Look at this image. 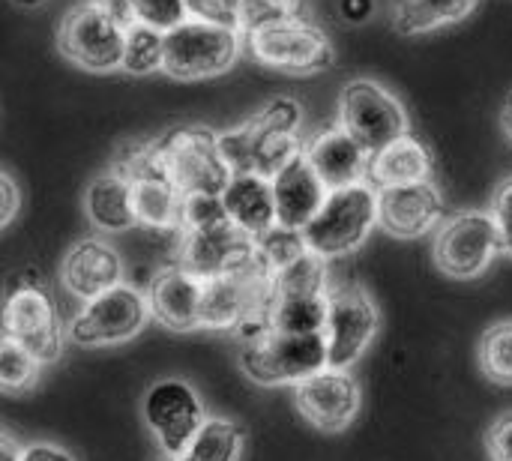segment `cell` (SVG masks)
<instances>
[{
	"mask_svg": "<svg viewBox=\"0 0 512 461\" xmlns=\"http://www.w3.org/2000/svg\"><path fill=\"white\" fill-rule=\"evenodd\" d=\"M480 369L492 384L512 387V321L489 327L480 339Z\"/></svg>",
	"mask_w": 512,
	"mask_h": 461,
	"instance_id": "f1b7e54d",
	"label": "cell"
},
{
	"mask_svg": "<svg viewBox=\"0 0 512 461\" xmlns=\"http://www.w3.org/2000/svg\"><path fill=\"white\" fill-rule=\"evenodd\" d=\"M435 264L450 279H477L501 252L489 210H459L435 228Z\"/></svg>",
	"mask_w": 512,
	"mask_h": 461,
	"instance_id": "8fae6325",
	"label": "cell"
},
{
	"mask_svg": "<svg viewBox=\"0 0 512 461\" xmlns=\"http://www.w3.org/2000/svg\"><path fill=\"white\" fill-rule=\"evenodd\" d=\"M255 249H258V258L261 264L270 270V276L282 267H288L294 258H300L306 252V243H303V234L300 231H288L282 225H273L267 234L255 237Z\"/></svg>",
	"mask_w": 512,
	"mask_h": 461,
	"instance_id": "4dcf8cb0",
	"label": "cell"
},
{
	"mask_svg": "<svg viewBox=\"0 0 512 461\" xmlns=\"http://www.w3.org/2000/svg\"><path fill=\"white\" fill-rule=\"evenodd\" d=\"M162 54H165L162 30H156L144 21H132L123 27L120 69H126L129 75H150V72L162 69Z\"/></svg>",
	"mask_w": 512,
	"mask_h": 461,
	"instance_id": "4316f807",
	"label": "cell"
},
{
	"mask_svg": "<svg viewBox=\"0 0 512 461\" xmlns=\"http://www.w3.org/2000/svg\"><path fill=\"white\" fill-rule=\"evenodd\" d=\"M375 228H378V198H375V186L363 180L342 189H330L321 210L300 234L309 252L330 261L357 252Z\"/></svg>",
	"mask_w": 512,
	"mask_h": 461,
	"instance_id": "3957f363",
	"label": "cell"
},
{
	"mask_svg": "<svg viewBox=\"0 0 512 461\" xmlns=\"http://www.w3.org/2000/svg\"><path fill=\"white\" fill-rule=\"evenodd\" d=\"M177 267L192 273L195 279H216L225 273H237L258 261L255 237L243 234L225 213L198 225H186L177 231Z\"/></svg>",
	"mask_w": 512,
	"mask_h": 461,
	"instance_id": "ba28073f",
	"label": "cell"
},
{
	"mask_svg": "<svg viewBox=\"0 0 512 461\" xmlns=\"http://www.w3.org/2000/svg\"><path fill=\"white\" fill-rule=\"evenodd\" d=\"M327 288V261L309 249L270 276V294H327Z\"/></svg>",
	"mask_w": 512,
	"mask_h": 461,
	"instance_id": "83f0119b",
	"label": "cell"
},
{
	"mask_svg": "<svg viewBox=\"0 0 512 461\" xmlns=\"http://www.w3.org/2000/svg\"><path fill=\"white\" fill-rule=\"evenodd\" d=\"M21 461H75L66 450L54 447V444H30L24 447Z\"/></svg>",
	"mask_w": 512,
	"mask_h": 461,
	"instance_id": "f35d334b",
	"label": "cell"
},
{
	"mask_svg": "<svg viewBox=\"0 0 512 461\" xmlns=\"http://www.w3.org/2000/svg\"><path fill=\"white\" fill-rule=\"evenodd\" d=\"M270 189H273V204H276V225L288 231H303L312 222V216L321 210L330 192L315 174V168L309 165L303 150L273 171Z\"/></svg>",
	"mask_w": 512,
	"mask_h": 461,
	"instance_id": "2e32d148",
	"label": "cell"
},
{
	"mask_svg": "<svg viewBox=\"0 0 512 461\" xmlns=\"http://www.w3.org/2000/svg\"><path fill=\"white\" fill-rule=\"evenodd\" d=\"M219 201H222L225 216L249 237H261L276 225L270 177H261L255 171H237L225 183Z\"/></svg>",
	"mask_w": 512,
	"mask_h": 461,
	"instance_id": "ffe728a7",
	"label": "cell"
},
{
	"mask_svg": "<svg viewBox=\"0 0 512 461\" xmlns=\"http://www.w3.org/2000/svg\"><path fill=\"white\" fill-rule=\"evenodd\" d=\"M132 12L135 21H144L162 33L177 27L183 18H189L186 0H132Z\"/></svg>",
	"mask_w": 512,
	"mask_h": 461,
	"instance_id": "1f68e13d",
	"label": "cell"
},
{
	"mask_svg": "<svg viewBox=\"0 0 512 461\" xmlns=\"http://www.w3.org/2000/svg\"><path fill=\"white\" fill-rule=\"evenodd\" d=\"M18 204H21L18 183L6 171H0V228H6L18 216Z\"/></svg>",
	"mask_w": 512,
	"mask_h": 461,
	"instance_id": "8d00e7d4",
	"label": "cell"
},
{
	"mask_svg": "<svg viewBox=\"0 0 512 461\" xmlns=\"http://www.w3.org/2000/svg\"><path fill=\"white\" fill-rule=\"evenodd\" d=\"M132 180V201H135V219L138 225L150 231H180L183 219V195L180 189L159 171L138 168L126 174Z\"/></svg>",
	"mask_w": 512,
	"mask_h": 461,
	"instance_id": "7402d4cb",
	"label": "cell"
},
{
	"mask_svg": "<svg viewBox=\"0 0 512 461\" xmlns=\"http://www.w3.org/2000/svg\"><path fill=\"white\" fill-rule=\"evenodd\" d=\"M0 333L30 351L42 366L57 363L66 345L60 312L36 270L15 273L0 306Z\"/></svg>",
	"mask_w": 512,
	"mask_h": 461,
	"instance_id": "7a4b0ae2",
	"label": "cell"
},
{
	"mask_svg": "<svg viewBox=\"0 0 512 461\" xmlns=\"http://www.w3.org/2000/svg\"><path fill=\"white\" fill-rule=\"evenodd\" d=\"M243 45L258 63L282 72H321L333 63L327 33L297 12L249 24L243 30Z\"/></svg>",
	"mask_w": 512,
	"mask_h": 461,
	"instance_id": "277c9868",
	"label": "cell"
},
{
	"mask_svg": "<svg viewBox=\"0 0 512 461\" xmlns=\"http://www.w3.org/2000/svg\"><path fill=\"white\" fill-rule=\"evenodd\" d=\"M339 12L351 24H363L375 12V0H339Z\"/></svg>",
	"mask_w": 512,
	"mask_h": 461,
	"instance_id": "74e56055",
	"label": "cell"
},
{
	"mask_svg": "<svg viewBox=\"0 0 512 461\" xmlns=\"http://www.w3.org/2000/svg\"><path fill=\"white\" fill-rule=\"evenodd\" d=\"M246 444V432L234 420L207 417L201 432L177 453L165 461H240Z\"/></svg>",
	"mask_w": 512,
	"mask_h": 461,
	"instance_id": "d4e9b609",
	"label": "cell"
},
{
	"mask_svg": "<svg viewBox=\"0 0 512 461\" xmlns=\"http://www.w3.org/2000/svg\"><path fill=\"white\" fill-rule=\"evenodd\" d=\"M207 414L192 384L165 378L144 396V423L165 456H177L204 426Z\"/></svg>",
	"mask_w": 512,
	"mask_h": 461,
	"instance_id": "4fadbf2b",
	"label": "cell"
},
{
	"mask_svg": "<svg viewBox=\"0 0 512 461\" xmlns=\"http://www.w3.org/2000/svg\"><path fill=\"white\" fill-rule=\"evenodd\" d=\"M84 210L96 231L120 234L138 225L135 201H132V180L123 171H108L96 177L84 192Z\"/></svg>",
	"mask_w": 512,
	"mask_h": 461,
	"instance_id": "603a6c76",
	"label": "cell"
},
{
	"mask_svg": "<svg viewBox=\"0 0 512 461\" xmlns=\"http://www.w3.org/2000/svg\"><path fill=\"white\" fill-rule=\"evenodd\" d=\"M378 198V228L399 240L423 237L435 231L444 219V198L441 189L426 183H408V186H381L375 189Z\"/></svg>",
	"mask_w": 512,
	"mask_h": 461,
	"instance_id": "9a60e30c",
	"label": "cell"
},
{
	"mask_svg": "<svg viewBox=\"0 0 512 461\" xmlns=\"http://www.w3.org/2000/svg\"><path fill=\"white\" fill-rule=\"evenodd\" d=\"M303 153L327 189H342L369 180L372 153L342 126L318 132L309 144H303Z\"/></svg>",
	"mask_w": 512,
	"mask_h": 461,
	"instance_id": "ac0fdd59",
	"label": "cell"
},
{
	"mask_svg": "<svg viewBox=\"0 0 512 461\" xmlns=\"http://www.w3.org/2000/svg\"><path fill=\"white\" fill-rule=\"evenodd\" d=\"M12 3H18V6H27V9H36V6H42L45 0H12Z\"/></svg>",
	"mask_w": 512,
	"mask_h": 461,
	"instance_id": "b9f144b4",
	"label": "cell"
},
{
	"mask_svg": "<svg viewBox=\"0 0 512 461\" xmlns=\"http://www.w3.org/2000/svg\"><path fill=\"white\" fill-rule=\"evenodd\" d=\"M60 279H63V288L75 300L84 303L123 282V258L117 255L111 243L87 237L66 252Z\"/></svg>",
	"mask_w": 512,
	"mask_h": 461,
	"instance_id": "d6986e66",
	"label": "cell"
},
{
	"mask_svg": "<svg viewBox=\"0 0 512 461\" xmlns=\"http://www.w3.org/2000/svg\"><path fill=\"white\" fill-rule=\"evenodd\" d=\"M327 294H270L267 327L276 333H324Z\"/></svg>",
	"mask_w": 512,
	"mask_h": 461,
	"instance_id": "cb8c5ba5",
	"label": "cell"
},
{
	"mask_svg": "<svg viewBox=\"0 0 512 461\" xmlns=\"http://www.w3.org/2000/svg\"><path fill=\"white\" fill-rule=\"evenodd\" d=\"M138 168H150L165 174L180 195H222L231 180V168L219 153V141L207 129H177L156 144L138 147L129 159L117 165V171L132 174Z\"/></svg>",
	"mask_w": 512,
	"mask_h": 461,
	"instance_id": "6da1fadb",
	"label": "cell"
},
{
	"mask_svg": "<svg viewBox=\"0 0 512 461\" xmlns=\"http://www.w3.org/2000/svg\"><path fill=\"white\" fill-rule=\"evenodd\" d=\"M339 126L369 153L408 135V111L384 84L372 78L348 81L339 93Z\"/></svg>",
	"mask_w": 512,
	"mask_h": 461,
	"instance_id": "30bf717a",
	"label": "cell"
},
{
	"mask_svg": "<svg viewBox=\"0 0 512 461\" xmlns=\"http://www.w3.org/2000/svg\"><path fill=\"white\" fill-rule=\"evenodd\" d=\"M477 0H399L396 27L402 33H429L471 15Z\"/></svg>",
	"mask_w": 512,
	"mask_h": 461,
	"instance_id": "484cf974",
	"label": "cell"
},
{
	"mask_svg": "<svg viewBox=\"0 0 512 461\" xmlns=\"http://www.w3.org/2000/svg\"><path fill=\"white\" fill-rule=\"evenodd\" d=\"M381 315L366 288L354 282L327 288V318H324V342H327V366L351 369L378 336Z\"/></svg>",
	"mask_w": 512,
	"mask_h": 461,
	"instance_id": "9c48e42d",
	"label": "cell"
},
{
	"mask_svg": "<svg viewBox=\"0 0 512 461\" xmlns=\"http://www.w3.org/2000/svg\"><path fill=\"white\" fill-rule=\"evenodd\" d=\"M435 174V159L429 147L414 138L411 132L396 138L393 144L381 147L369 159V183L375 189L381 186H408V183H426Z\"/></svg>",
	"mask_w": 512,
	"mask_h": 461,
	"instance_id": "44dd1931",
	"label": "cell"
},
{
	"mask_svg": "<svg viewBox=\"0 0 512 461\" xmlns=\"http://www.w3.org/2000/svg\"><path fill=\"white\" fill-rule=\"evenodd\" d=\"M150 321L147 297L135 285H114L93 300H84L81 309L66 324V336L81 348H108L135 339Z\"/></svg>",
	"mask_w": 512,
	"mask_h": 461,
	"instance_id": "52a82bcc",
	"label": "cell"
},
{
	"mask_svg": "<svg viewBox=\"0 0 512 461\" xmlns=\"http://www.w3.org/2000/svg\"><path fill=\"white\" fill-rule=\"evenodd\" d=\"M57 45L63 57H69L72 63L93 72H111L120 69L123 24L90 0L66 12L57 30Z\"/></svg>",
	"mask_w": 512,
	"mask_h": 461,
	"instance_id": "7c38bea8",
	"label": "cell"
},
{
	"mask_svg": "<svg viewBox=\"0 0 512 461\" xmlns=\"http://www.w3.org/2000/svg\"><path fill=\"white\" fill-rule=\"evenodd\" d=\"M297 411L321 432H342L360 411V384L348 369H321L294 384Z\"/></svg>",
	"mask_w": 512,
	"mask_h": 461,
	"instance_id": "5bb4252c",
	"label": "cell"
},
{
	"mask_svg": "<svg viewBox=\"0 0 512 461\" xmlns=\"http://www.w3.org/2000/svg\"><path fill=\"white\" fill-rule=\"evenodd\" d=\"M240 369L264 387H294L309 375L327 369L324 333L294 336L267 330L240 348Z\"/></svg>",
	"mask_w": 512,
	"mask_h": 461,
	"instance_id": "8992f818",
	"label": "cell"
},
{
	"mask_svg": "<svg viewBox=\"0 0 512 461\" xmlns=\"http://www.w3.org/2000/svg\"><path fill=\"white\" fill-rule=\"evenodd\" d=\"M21 453H24V447L15 438H9L6 432H0V461H21Z\"/></svg>",
	"mask_w": 512,
	"mask_h": 461,
	"instance_id": "60d3db41",
	"label": "cell"
},
{
	"mask_svg": "<svg viewBox=\"0 0 512 461\" xmlns=\"http://www.w3.org/2000/svg\"><path fill=\"white\" fill-rule=\"evenodd\" d=\"M504 126H507V132H510V138H512V99H510V105H507V114H504Z\"/></svg>",
	"mask_w": 512,
	"mask_h": 461,
	"instance_id": "7bdbcfd3",
	"label": "cell"
},
{
	"mask_svg": "<svg viewBox=\"0 0 512 461\" xmlns=\"http://www.w3.org/2000/svg\"><path fill=\"white\" fill-rule=\"evenodd\" d=\"M240 51H243L240 27L189 15L177 27L165 30L162 69L177 81H201L231 69Z\"/></svg>",
	"mask_w": 512,
	"mask_h": 461,
	"instance_id": "5b68a950",
	"label": "cell"
},
{
	"mask_svg": "<svg viewBox=\"0 0 512 461\" xmlns=\"http://www.w3.org/2000/svg\"><path fill=\"white\" fill-rule=\"evenodd\" d=\"M96 6H102L111 18H117L123 27L135 21V12H132V0H93Z\"/></svg>",
	"mask_w": 512,
	"mask_h": 461,
	"instance_id": "ab89813d",
	"label": "cell"
},
{
	"mask_svg": "<svg viewBox=\"0 0 512 461\" xmlns=\"http://www.w3.org/2000/svg\"><path fill=\"white\" fill-rule=\"evenodd\" d=\"M489 453L492 461H512V414L501 417L489 432Z\"/></svg>",
	"mask_w": 512,
	"mask_h": 461,
	"instance_id": "d590c367",
	"label": "cell"
},
{
	"mask_svg": "<svg viewBox=\"0 0 512 461\" xmlns=\"http://www.w3.org/2000/svg\"><path fill=\"white\" fill-rule=\"evenodd\" d=\"M186 9L192 18H204V21H216V24H228V27H240V12L231 0H186Z\"/></svg>",
	"mask_w": 512,
	"mask_h": 461,
	"instance_id": "836d02e7",
	"label": "cell"
},
{
	"mask_svg": "<svg viewBox=\"0 0 512 461\" xmlns=\"http://www.w3.org/2000/svg\"><path fill=\"white\" fill-rule=\"evenodd\" d=\"M489 213H492L495 228H498L501 252L512 258V177H507V180L495 189V198H492Z\"/></svg>",
	"mask_w": 512,
	"mask_h": 461,
	"instance_id": "d6a6232c",
	"label": "cell"
},
{
	"mask_svg": "<svg viewBox=\"0 0 512 461\" xmlns=\"http://www.w3.org/2000/svg\"><path fill=\"white\" fill-rule=\"evenodd\" d=\"M297 3L300 0H252L246 15H243V30L261 18H270V15H288V12H297Z\"/></svg>",
	"mask_w": 512,
	"mask_h": 461,
	"instance_id": "e575fe53",
	"label": "cell"
},
{
	"mask_svg": "<svg viewBox=\"0 0 512 461\" xmlns=\"http://www.w3.org/2000/svg\"><path fill=\"white\" fill-rule=\"evenodd\" d=\"M201 294H204V282L177 264L159 270L144 291L150 318H156L162 327L174 333L201 330Z\"/></svg>",
	"mask_w": 512,
	"mask_h": 461,
	"instance_id": "e0dca14e",
	"label": "cell"
},
{
	"mask_svg": "<svg viewBox=\"0 0 512 461\" xmlns=\"http://www.w3.org/2000/svg\"><path fill=\"white\" fill-rule=\"evenodd\" d=\"M39 372L42 363L0 333V393H27L30 387H36Z\"/></svg>",
	"mask_w": 512,
	"mask_h": 461,
	"instance_id": "f546056e",
	"label": "cell"
}]
</instances>
